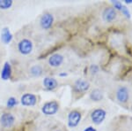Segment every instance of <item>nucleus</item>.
Listing matches in <instances>:
<instances>
[{"label": "nucleus", "instance_id": "obj_8", "mask_svg": "<svg viewBox=\"0 0 132 131\" xmlns=\"http://www.w3.org/2000/svg\"><path fill=\"white\" fill-rule=\"evenodd\" d=\"M129 98V92L128 88L125 87V86L119 87L116 91V99L120 103L125 104V103L128 102Z\"/></svg>", "mask_w": 132, "mask_h": 131}, {"label": "nucleus", "instance_id": "obj_14", "mask_svg": "<svg viewBox=\"0 0 132 131\" xmlns=\"http://www.w3.org/2000/svg\"><path fill=\"white\" fill-rule=\"evenodd\" d=\"M12 38H13V36H12V34L11 33L10 29L6 27H4L1 32V41L2 42H3L5 44H8L12 42Z\"/></svg>", "mask_w": 132, "mask_h": 131}, {"label": "nucleus", "instance_id": "obj_6", "mask_svg": "<svg viewBox=\"0 0 132 131\" xmlns=\"http://www.w3.org/2000/svg\"><path fill=\"white\" fill-rule=\"evenodd\" d=\"M54 23V16L50 12H45L40 19V26L42 29L48 30L52 27Z\"/></svg>", "mask_w": 132, "mask_h": 131}, {"label": "nucleus", "instance_id": "obj_19", "mask_svg": "<svg viewBox=\"0 0 132 131\" xmlns=\"http://www.w3.org/2000/svg\"><path fill=\"white\" fill-rule=\"evenodd\" d=\"M89 70H90V73H91L92 75H96L98 73H99L100 68L97 65H91Z\"/></svg>", "mask_w": 132, "mask_h": 131}, {"label": "nucleus", "instance_id": "obj_15", "mask_svg": "<svg viewBox=\"0 0 132 131\" xmlns=\"http://www.w3.org/2000/svg\"><path fill=\"white\" fill-rule=\"evenodd\" d=\"M28 73L32 77H40L43 74V68L40 65H34L29 68Z\"/></svg>", "mask_w": 132, "mask_h": 131}, {"label": "nucleus", "instance_id": "obj_13", "mask_svg": "<svg viewBox=\"0 0 132 131\" xmlns=\"http://www.w3.org/2000/svg\"><path fill=\"white\" fill-rule=\"evenodd\" d=\"M12 69L11 64L9 62H5L1 71V78L3 79L4 81L9 80L11 78V76H12Z\"/></svg>", "mask_w": 132, "mask_h": 131}, {"label": "nucleus", "instance_id": "obj_18", "mask_svg": "<svg viewBox=\"0 0 132 131\" xmlns=\"http://www.w3.org/2000/svg\"><path fill=\"white\" fill-rule=\"evenodd\" d=\"M17 105H18V100L14 96H10L7 99V101H6V106L8 108H13Z\"/></svg>", "mask_w": 132, "mask_h": 131}, {"label": "nucleus", "instance_id": "obj_11", "mask_svg": "<svg viewBox=\"0 0 132 131\" xmlns=\"http://www.w3.org/2000/svg\"><path fill=\"white\" fill-rule=\"evenodd\" d=\"M74 89L78 92H86L90 89V82L84 79H78L74 83Z\"/></svg>", "mask_w": 132, "mask_h": 131}, {"label": "nucleus", "instance_id": "obj_23", "mask_svg": "<svg viewBox=\"0 0 132 131\" xmlns=\"http://www.w3.org/2000/svg\"><path fill=\"white\" fill-rule=\"evenodd\" d=\"M125 3L130 5V4H132V0H125Z\"/></svg>", "mask_w": 132, "mask_h": 131}, {"label": "nucleus", "instance_id": "obj_9", "mask_svg": "<svg viewBox=\"0 0 132 131\" xmlns=\"http://www.w3.org/2000/svg\"><path fill=\"white\" fill-rule=\"evenodd\" d=\"M117 17L116 11L113 7H107L102 12V19L106 22H113Z\"/></svg>", "mask_w": 132, "mask_h": 131}, {"label": "nucleus", "instance_id": "obj_12", "mask_svg": "<svg viewBox=\"0 0 132 131\" xmlns=\"http://www.w3.org/2000/svg\"><path fill=\"white\" fill-rule=\"evenodd\" d=\"M42 83H43L44 88H45L47 91H50L56 89L57 86H58V82H57L56 79L53 78V77H45L43 79Z\"/></svg>", "mask_w": 132, "mask_h": 131}, {"label": "nucleus", "instance_id": "obj_22", "mask_svg": "<svg viewBox=\"0 0 132 131\" xmlns=\"http://www.w3.org/2000/svg\"><path fill=\"white\" fill-rule=\"evenodd\" d=\"M84 131H97V130L95 129L93 127H88V128H86Z\"/></svg>", "mask_w": 132, "mask_h": 131}, {"label": "nucleus", "instance_id": "obj_5", "mask_svg": "<svg viewBox=\"0 0 132 131\" xmlns=\"http://www.w3.org/2000/svg\"><path fill=\"white\" fill-rule=\"evenodd\" d=\"M82 114L80 112L77 110H72L68 114V126L70 128H75L81 121Z\"/></svg>", "mask_w": 132, "mask_h": 131}, {"label": "nucleus", "instance_id": "obj_24", "mask_svg": "<svg viewBox=\"0 0 132 131\" xmlns=\"http://www.w3.org/2000/svg\"><path fill=\"white\" fill-rule=\"evenodd\" d=\"M59 75H60V76H66V75H67V74H66V73H62V74H60Z\"/></svg>", "mask_w": 132, "mask_h": 131}, {"label": "nucleus", "instance_id": "obj_25", "mask_svg": "<svg viewBox=\"0 0 132 131\" xmlns=\"http://www.w3.org/2000/svg\"><path fill=\"white\" fill-rule=\"evenodd\" d=\"M56 131H62V130H56Z\"/></svg>", "mask_w": 132, "mask_h": 131}, {"label": "nucleus", "instance_id": "obj_7", "mask_svg": "<svg viewBox=\"0 0 132 131\" xmlns=\"http://www.w3.org/2000/svg\"><path fill=\"white\" fill-rule=\"evenodd\" d=\"M20 103L24 106H34L37 103V96L32 93H25L21 96Z\"/></svg>", "mask_w": 132, "mask_h": 131}, {"label": "nucleus", "instance_id": "obj_4", "mask_svg": "<svg viewBox=\"0 0 132 131\" xmlns=\"http://www.w3.org/2000/svg\"><path fill=\"white\" fill-rule=\"evenodd\" d=\"M15 123V117L11 113H4L0 116V125L4 128H11Z\"/></svg>", "mask_w": 132, "mask_h": 131}, {"label": "nucleus", "instance_id": "obj_21", "mask_svg": "<svg viewBox=\"0 0 132 131\" xmlns=\"http://www.w3.org/2000/svg\"><path fill=\"white\" fill-rule=\"evenodd\" d=\"M111 3L113 4V5H114V10H120L121 11V9H122V4L121 3L120 1H111Z\"/></svg>", "mask_w": 132, "mask_h": 131}, {"label": "nucleus", "instance_id": "obj_3", "mask_svg": "<svg viewBox=\"0 0 132 131\" xmlns=\"http://www.w3.org/2000/svg\"><path fill=\"white\" fill-rule=\"evenodd\" d=\"M106 116H107V112L102 108H98L92 112L91 120L95 125H101L105 121Z\"/></svg>", "mask_w": 132, "mask_h": 131}, {"label": "nucleus", "instance_id": "obj_16", "mask_svg": "<svg viewBox=\"0 0 132 131\" xmlns=\"http://www.w3.org/2000/svg\"><path fill=\"white\" fill-rule=\"evenodd\" d=\"M90 98L91 100L94 101V102H100L104 98V94L100 89H94L91 91L90 93Z\"/></svg>", "mask_w": 132, "mask_h": 131}, {"label": "nucleus", "instance_id": "obj_10", "mask_svg": "<svg viewBox=\"0 0 132 131\" xmlns=\"http://www.w3.org/2000/svg\"><path fill=\"white\" fill-rule=\"evenodd\" d=\"M64 61V57L60 53H54L48 58V63L51 67H58Z\"/></svg>", "mask_w": 132, "mask_h": 131}, {"label": "nucleus", "instance_id": "obj_17", "mask_svg": "<svg viewBox=\"0 0 132 131\" xmlns=\"http://www.w3.org/2000/svg\"><path fill=\"white\" fill-rule=\"evenodd\" d=\"M13 5L12 0H0V9L1 10H8Z\"/></svg>", "mask_w": 132, "mask_h": 131}, {"label": "nucleus", "instance_id": "obj_2", "mask_svg": "<svg viewBox=\"0 0 132 131\" xmlns=\"http://www.w3.org/2000/svg\"><path fill=\"white\" fill-rule=\"evenodd\" d=\"M59 110V104L56 100L48 101L45 103L42 107V112L44 115L51 116L55 115Z\"/></svg>", "mask_w": 132, "mask_h": 131}, {"label": "nucleus", "instance_id": "obj_20", "mask_svg": "<svg viewBox=\"0 0 132 131\" xmlns=\"http://www.w3.org/2000/svg\"><path fill=\"white\" fill-rule=\"evenodd\" d=\"M121 11H122V14L124 15L126 18L128 19H130V12L129 11V8H127L126 6H122V8L121 9Z\"/></svg>", "mask_w": 132, "mask_h": 131}, {"label": "nucleus", "instance_id": "obj_1", "mask_svg": "<svg viewBox=\"0 0 132 131\" xmlns=\"http://www.w3.org/2000/svg\"><path fill=\"white\" fill-rule=\"evenodd\" d=\"M19 52L22 55H29L33 51L34 44L29 38H23L18 43L17 45Z\"/></svg>", "mask_w": 132, "mask_h": 131}]
</instances>
